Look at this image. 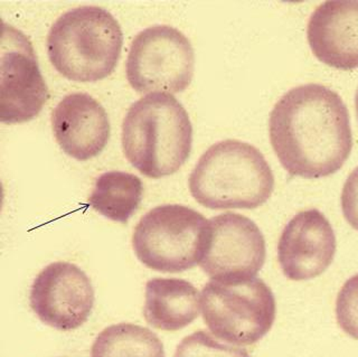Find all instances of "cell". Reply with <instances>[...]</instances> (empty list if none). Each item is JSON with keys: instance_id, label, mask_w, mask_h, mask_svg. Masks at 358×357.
<instances>
[{"instance_id": "6da1fadb", "label": "cell", "mask_w": 358, "mask_h": 357, "mask_svg": "<svg viewBox=\"0 0 358 357\" xmlns=\"http://www.w3.org/2000/svg\"><path fill=\"white\" fill-rule=\"evenodd\" d=\"M268 136L291 176H330L352 153L350 112L341 95L322 84H303L285 93L270 112Z\"/></svg>"}, {"instance_id": "7a4b0ae2", "label": "cell", "mask_w": 358, "mask_h": 357, "mask_svg": "<svg viewBox=\"0 0 358 357\" xmlns=\"http://www.w3.org/2000/svg\"><path fill=\"white\" fill-rule=\"evenodd\" d=\"M123 154L149 178L171 176L187 162L193 127L182 104L167 93H151L136 101L122 123Z\"/></svg>"}, {"instance_id": "3957f363", "label": "cell", "mask_w": 358, "mask_h": 357, "mask_svg": "<svg viewBox=\"0 0 358 357\" xmlns=\"http://www.w3.org/2000/svg\"><path fill=\"white\" fill-rule=\"evenodd\" d=\"M189 192L210 209H255L271 197L274 176L259 149L240 140L214 144L188 179Z\"/></svg>"}, {"instance_id": "277c9868", "label": "cell", "mask_w": 358, "mask_h": 357, "mask_svg": "<svg viewBox=\"0 0 358 357\" xmlns=\"http://www.w3.org/2000/svg\"><path fill=\"white\" fill-rule=\"evenodd\" d=\"M122 44L120 25L109 11L82 6L66 11L50 27L48 59L67 80L98 82L115 71Z\"/></svg>"}, {"instance_id": "5b68a950", "label": "cell", "mask_w": 358, "mask_h": 357, "mask_svg": "<svg viewBox=\"0 0 358 357\" xmlns=\"http://www.w3.org/2000/svg\"><path fill=\"white\" fill-rule=\"evenodd\" d=\"M201 308L213 335L238 346L262 340L277 315L271 288L257 276L210 280L201 291Z\"/></svg>"}, {"instance_id": "8992f818", "label": "cell", "mask_w": 358, "mask_h": 357, "mask_svg": "<svg viewBox=\"0 0 358 357\" xmlns=\"http://www.w3.org/2000/svg\"><path fill=\"white\" fill-rule=\"evenodd\" d=\"M208 240V220L179 204L150 209L134 227L132 246L151 270L179 274L201 263Z\"/></svg>"}, {"instance_id": "52a82bcc", "label": "cell", "mask_w": 358, "mask_h": 357, "mask_svg": "<svg viewBox=\"0 0 358 357\" xmlns=\"http://www.w3.org/2000/svg\"><path fill=\"white\" fill-rule=\"evenodd\" d=\"M195 53L189 39L176 28L156 25L140 31L127 59L129 83L138 93L176 94L189 87Z\"/></svg>"}, {"instance_id": "ba28073f", "label": "cell", "mask_w": 358, "mask_h": 357, "mask_svg": "<svg viewBox=\"0 0 358 357\" xmlns=\"http://www.w3.org/2000/svg\"><path fill=\"white\" fill-rule=\"evenodd\" d=\"M0 55V121L14 125L33 120L50 93L31 41L13 26L3 25Z\"/></svg>"}, {"instance_id": "9c48e42d", "label": "cell", "mask_w": 358, "mask_h": 357, "mask_svg": "<svg viewBox=\"0 0 358 357\" xmlns=\"http://www.w3.org/2000/svg\"><path fill=\"white\" fill-rule=\"evenodd\" d=\"M266 257V240L251 218L229 212L208 220V240L199 265L212 279L255 278Z\"/></svg>"}, {"instance_id": "30bf717a", "label": "cell", "mask_w": 358, "mask_h": 357, "mask_svg": "<svg viewBox=\"0 0 358 357\" xmlns=\"http://www.w3.org/2000/svg\"><path fill=\"white\" fill-rule=\"evenodd\" d=\"M94 289L78 265L54 262L34 280L29 302L45 325L62 332L76 330L89 319L94 306Z\"/></svg>"}, {"instance_id": "8fae6325", "label": "cell", "mask_w": 358, "mask_h": 357, "mask_svg": "<svg viewBox=\"0 0 358 357\" xmlns=\"http://www.w3.org/2000/svg\"><path fill=\"white\" fill-rule=\"evenodd\" d=\"M336 235L318 209L296 213L285 226L278 243V260L288 279L310 280L324 274L333 262Z\"/></svg>"}, {"instance_id": "7c38bea8", "label": "cell", "mask_w": 358, "mask_h": 357, "mask_svg": "<svg viewBox=\"0 0 358 357\" xmlns=\"http://www.w3.org/2000/svg\"><path fill=\"white\" fill-rule=\"evenodd\" d=\"M52 128L62 150L80 162L99 156L111 132L103 106L87 93L62 99L52 113Z\"/></svg>"}, {"instance_id": "4fadbf2b", "label": "cell", "mask_w": 358, "mask_h": 357, "mask_svg": "<svg viewBox=\"0 0 358 357\" xmlns=\"http://www.w3.org/2000/svg\"><path fill=\"white\" fill-rule=\"evenodd\" d=\"M311 52L337 70L358 67V0L324 1L311 14L307 27Z\"/></svg>"}, {"instance_id": "5bb4252c", "label": "cell", "mask_w": 358, "mask_h": 357, "mask_svg": "<svg viewBox=\"0 0 358 357\" xmlns=\"http://www.w3.org/2000/svg\"><path fill=\"white\" fill-rule=\"evenodd\" d=\"M199 290L187 280L154 278L147 282L143 316L154 328L182 330L199 317Z\"/></svg>"}, {"instance_id": "9a60e30c", "label": "cell", "mask_w": 358, "mask_h": 357, "mask_svg": "<svg viewBox=\"0 0 358 357\" xmlns=\"http://www.w3.org/2000/svg\"><path fill=\"white\" fill-rule=\"evenodd\" d=\"M143 184L126 172H106L96 178L90 206L113 222L127 223L143 201Z\"/></svg>"}, {"instance_id": "2e32d148", "label": "cell", "mask_w": 358, "mask_h": 357, "mask_svg": "<svg viewBox=\"0 0 358 357\" xmlns=\"http://www.w3.org/2000/svg\"><path fill=\"white\" fill-rule=\"evenodd\" d=\"M91 357H166L159 337L139 325H112L99 334Z\"/></svg>"}, {"instance_id": "e0dca14e", "label": "cell", "mask_w": 358, "mask_h": 357, "mask_svg": "<svg viewBox=\"0 0 358 357\" xmlns=\"http://www.w3.org/2000/svg\"><path fill=\"white\" fill-rule=\"evenodd\" d=\"M173 357H251L245 349L229 346L218 342L205 330H199L185 337Z\"/></svg>"}, {"instance_id": "ac0fdd59", "label": "cell", "mask_w": 358, "mask_h": 357, "mask_svg": "<svg viewBox=\"0 0 358 357\" xmlns=\"http://www.w3.org/2000/svg\"><path fill=\"white\" fill-rule=\"evenodd\" d=\"M336 317L341 330L358 341V274L341 287L336 300Z\"/></svg>"}, {"instance_id": "d6986e66", "label": "cell", "mask_w": 358, "mask_h": 357, "mask_svg": "<svg viewBox=\"0 0 358 357\" xmlns=\"http://www.w3.org/2000/svg\"><path fill=\"white\" fill-rule=\"evenodd\" d=\"M341 201L345 220L358 231V166L345 181Z\"/></svg>"}, {"instance_id": "ffe728a7", "label": "cell", "mask_w": 358, "mask_h": 357, "mask_svg": "<svg viewBox=\"0 0 358 357\" xmlns=\"http://www.w3.org/2000/svg\"><path fill=\"white\" fill-rule=\"evenodd\" d=\"M355 106H356V113H357V120H358V88H357V90H356Z\"/></svg>"}]
</instances>
